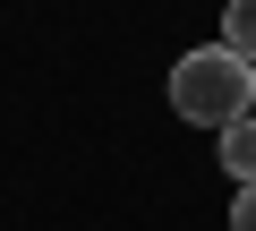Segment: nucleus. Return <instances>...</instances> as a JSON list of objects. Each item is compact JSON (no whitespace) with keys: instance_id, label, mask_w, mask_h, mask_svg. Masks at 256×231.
<instances>
[{"instance_id":"obj_1","label":"nucleus","mask_w":256,"mask_h":231,"mask_svg":"<svg viewBox=\"0 0 256 231\" xmlns=\"http://www.w3.org/2000/svg\"><path fill=\"white\" fill-rule=\"evenodd\" d=\"M171 111H180V120H196V129L248 120V111H256V60H239L230 43L188 52V60L171 69Z\"/></svg>"},{"instance_id":"obj_2","label":"nucleus","mask_w":256,"mask_h":231,"mask_svg":"<svg viewBox=\"0 0 256 231\" xmlns=\"http://www.w3.org/2000/svg\"><path fill=\"white\" fill-rule=\"evenodd\" d=\"M222 171H230V180H256V111L222 129Z\"/></svg>"},{"instance_id":"obj_3","label":"nucleus","mask_w":256,"mask_h":231,"mask_svg":"<svg viewBox=\"0 0 256 231\" xmlns=\"http://www.w3.org/2000/svg\"><path fill=\"white\" fill-rule=\"evenodd\" d=\"M222 43L239 60H256V0H222Z\"/></svg>"},{"instance_id":"obj_4","label":"nucleus","mask_w":256,"mask_h":231,"mask_svg":"<svg viewBox=\"0 0 256 231\" xmlns=\"http://www.w3.org/2000/svg\"><path fill=\"white\" fill-rule=\"evenodd\" d=\"M230 231H256V180H239V205H230Z\"/></svg>"}]
</instances>
